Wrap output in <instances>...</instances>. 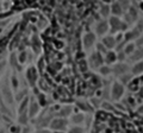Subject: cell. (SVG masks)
Here are the masks:
<instances>
[{"label": "cell", "instance_id": "obj_5", "mask_svg": "<svg viewBox=\"0 0 143 133\" xmlns=\"http://www.w3.org/2000/svg\"><path fill=\"white\" fill-rule=\"evenodd\" d=\"M69 111H70V108H66V109L63 111V113H68Z\"/></svg>", "mask_w": 143, "mask_h": 133}, {"label": "cell", "instance_id": "obj_2", "mask_svg": "<svg viewBox=\"0 0 143 133\" xmlns=\"http://www.w3.org/2000/svg\"><path fill=\"white\" fill-rule=\"evenodd\" d=\"M89 43H91V44L93 43V36H92V34L86 37V45H87V47H89Z\"/></svg>", "mask_w": 143, "mask_h": 133}, {"label": "cell", "instance_id": "obj_1", "mask_svg": "<svg viewBox=\"0 0 143 133\" xmlns=\"http://www.w3.org/2000/svg\"><path fill=\"white\" fill-rule=\"evenodd\" d=\"M64 125V122L62 121V120H55L54 122L51 124V127L53 128H56V130H59V128H62Z\"/></svg>", "mask_w": 143, "mask_h": 133}, {"label": "cell", "instance_id": "obj_3", "mask_svg": "<svg viewBox=\"0 0 143 133\" xmlns=\"http://www.w3.org/2000/svg\"><path fill=\"white\" fill-rule=\"evenodd\" d=\"M82 131L81 130H79V128H75V130H72L70 131V133H81Z\"/></svg>", "mask_w": 143, "mask_h": 133}, {"label": "cell", "instance_id": "obj_4", "mask_svg": "<svg viewBox=\"0 0 143 133\" xmlns=\"http://www.w3.org/2000/svg\"><path fill=\"white\" fill-rule=\"evenodd\" d=\"M106 43H107V45H110V47L113 45V42H112V40H109V38H106Z\"/></svg>", "mask_w": 143, "mask_h": 133}]
</instances>
